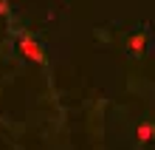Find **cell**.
<instances>
[{
  "label": "cell",
  "instance_id": "1",
  "mask_svg": "<svg viewBox=\"0 0 155 150\" xmlns=\"http://www.w3.org/2000/svg\"><path fill=\"white\" fill-rule=\"evenodd\" d=\"M17 48H20V54H23L25 60H31V62H37V65L45 62V51L31 40L28 34H20V37H17Z\"/></svg>",
  "mask_w": 155,
  "mask_h": 150
},
{
  "label": "cell",
  "instance_id": "2",
  "mask_svg": "<svg viewBox=\"0 0 155 150\" xmlns=\"http://www.w3.org/2000/svg\"><path fill=\"white\" fill-rule=\"evenodd\" d=\"M144 48H147V31H135L130 40H127V54H130V57H141Z\"/></svg>",
  "mask_w": 155,
  "mask_h": 150
},
{
  "label": "cell",
  "instance_id": "3",
  "mask_svg": "<svg viewBox=\"0 0 155 150\" xmlns=\"http://www.w3.org/2000/svg\"><path fill=\"white\" fill-rule=\"evenodd\" d=\"M135 139H138L141 145H147L155 139V125L152 122H144V125H138V130H135Z\"/></svg>",
  "mask_w": 155,
  "mask_h": 150
},
{
  "label": "cell",
  "instance_id": "4",
  "mask_svg": "<svg viewBox=\"0 0 155 150\" xmlns=\"http://www.w3.org/2000/svg\"><path fill=\"white\" fill-rule=\"evenodd\" d=\"M0 14H3V17L8 14V0H0Z\"/></svg>",
  "mask_w": 155,
  "mask_h": 150
}]
</instances>
